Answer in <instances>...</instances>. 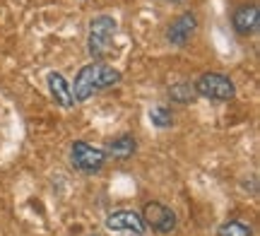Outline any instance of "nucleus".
Here are the masks:
<instances>
[{"instance_id": "f257e3e1", "label": "nucleus", "mask_w": 260, "mask_h": 236, "mask_svg": "<svg viewBox=\"0 0 260 236\" xmlns=\"http://www.w3.org/2000/svg\"><path fill=\"white\" fill-rule=\"evenodd\" d=\"M118 80H121V73H118L113 65H106V63H89V65H84L82 70L77 73L75 85L70 92H73L75 102H87V99L94 96L96 92L113 87Z\"/></svg>"}, {"instance_id": "f03ea898", "label": "nucleus", "mask_w": 260, "mask_h": 236, "mask_svg": "<svg viewBox=\"0 0 260 236\" xmlns=\"http://www.w3.org/2000/svg\"><path fill=\"white\" fill-rule=\"evenodd\" d=\"M113 34H116V19L111 15H96L89 22V34H87V51L94 60H104L111 53Z\"/></svg>"}, {"instance_id": "7ed1b4c3", "label": "nucleus", "mask_w": 260, "mask_h": 236, "mask_svg": "<svg viewBox=\"0 0 260 236\" xmlns=\"http://www.w3.org/2000/svg\"><path fill=\"white\" fill-rule=\"evenodd\" d=\"M193 87L198 96L212 99V102H232L236 96V87H234L232 77L224 73H205L198 77Z\"/></svg>"}, {"instance_id": "20e7f679", "label": "nucleus", "mask_w": 260, "mask_h": 236, "mask_svg": "<svg viewBox=\"0 0 260 236\" xmlns=\"http://www.w3.org/2000/svg\"><path fill=\"white\" fill-rule=\"evenodd\" d=\"M104 161H106V154L102 150H96V147H92V145H87L82 140L73 142V147H70V164L77 171L96 174L104 166Z\"/></svg>"}, {"instance_id": "39448f33", "label": "nucleus", "mask_w": 260, "mask_h": 236, "mask_svg": "<svg viewBox=\"0 0 260 236\" xmlns=\"http://www.w3.org/2000/svg\"><path fill=\"white\" fill-rule=\"evenodd\" d=\"M140 215H142L145 227H149L152 231H157V234H171L176 229V215H174V210L161 205V203H147Z\"/></svg>"}, {"instance_id": "423d86ee", "label": "nucleus", "mask_w": 260, "mask_h": 236, "mask_svg": "<svg viewBox=\"0 0 260 236\" xmlns=\"http://www.w3.org/2000/svg\"><path fill=\"white\" fill-rule=\"evenodd\" d=\"M195 31H198V17H195V12H183V15H178L167 29V41L171 46H186L188 41L195 37Z\"/></svg>"}, {"instance_id": "0eeeda50", "label": "nucleus", "mask_w": 260, "mask_h": 236, "mask_svg": "<svg viewBox=\"0 0 260 236\" xmlns=\"http://www.w3.org/2000/svg\"><path fill=\"white\" fill-rule=\"evenodd\" d=\"M232 27L239 37H251L260 27V10L255 3H243L232 12Z\"/></svg>"}, {"instance_id": "6e6552de", "label": "nucleus", "mask_w": 260, "mask_h": 236, "mask_svg": "<svg viewBox=\"0 0 260 236\" xmlns=\"http://www.w3.org/2000/svg\"><path fill=\"white\" fill-rule=\"evenodd\" d=\"M106 229L111 231H133V234H145V222H142V215L135 212V210H116L106 217Z\"/></svg>"}, {"instance_id": "1a4fd4ad", "label": "nucleus", "mask_w": 260, "mask_h": 236, "mask_svg": "<svg viewBox=\"0 0 260 236\" xmlns=\"http://www.w3.org/2000/svg\"><path fill=\"white\" fill-rule=\"evenodd\" d=\"M48 89H51V96L56 99L58 106L70 109V106L75 104L73 92H70V85H68V80H65L60 73H48Z\"/></svg>"}, {"instance_id": "9d476101", "label": "nucleus", "mask_w": 260, "mask_h": 236, "mask_svg": "<svg viewBox=\"0 0 260 236\" xmlns=\"http://www.w3.org/2000/svg\"><path fill=\"white\" fill-rule=\"evenodd\" d=\"M135 138L133 135H121V138H116L113 142H109V154H111L113 159H130L133 154H135Z\"/></svg>"}, {"instance_id": "9b49d317", "label": "nucleus", "mask_w": 260, "mask_h": 236, "mask_svg": "<svg viewBox=\"0 0 260 236\" xmlns=\"http://www.w3.org/2000/svg\"><path fill=\"white\" fill-rule=\"evenodd\" d=\"M169 96L174 102H178V104H190V102H195L198 94H195V87L190 82H178V85H174L169 89Z\"/></svg>"}, {"instance_id": "f8f14e48", "label": "nucleus", "mask_w": 260, "mask_h": 236, "mask_svg": "<svg viewBox=\"0 0 260 236\" xmlns=\"http://www.w3.org/2000/svg\"><path fill=\"white\" fill-rule=\"evenodd\" d=\"M217 236H253V229L239 222V219H232V222H224L222 227L217 229Z\"/></svg>"}, {"instance_id": "ddd939ff", "label": "nucleus", "mask_w": 260, "mask_h": 236, "mask_svg": "<svg viewBox=\"0 0 260 236\" xmlns=\"http://www.w3.org/2000/svg\"><path fill=\"white\" fill-rule=\"evenodd\" d=\"M149 121L154 123L157 128H169L174 123V116H171V111H169L167 106H157V109L149 111Z\"/></svg>"}, {"instance_id": "4468645a", "label": "nucleus", "mask_w": 260, "mask_h": 236, "mask_svg": "<svg viewBox=\"0 0 260 236\" xmlns=\"http://www.w3.org/2000/svg\"><path fill=\"white\" fill-rule=\"evenodd\" d=\"M159 3H167V5H178V3H183V0H159Z\"/></svg>"}]
</instances>
